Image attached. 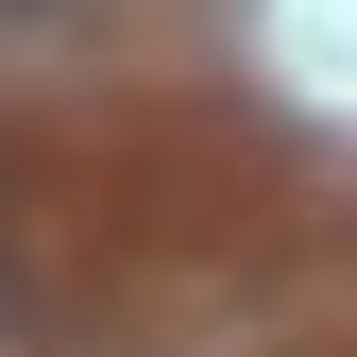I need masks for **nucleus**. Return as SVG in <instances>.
<instances>
[{
    "label": "nucleus",
    "mask_w": 357,
    "mask_h": 357,
    "mask_svg": "<svg viewBox=\"0 0 357 357\" xmlns=\"http://www.w3.org/2000/svg\"><path fill=\"white\" fill-rule=\"evenodd\" d=\"M17 17H68V0H0V34H17Z\"/></svg>",
    "instance_id": "1"
},
{
    "label": "nucleus",
    "mask_w": 357,
    "mask_h": 357,
    "mask_svg": "<svg viewBox=\"0 0 357 357\" xmlns=\"http://www.w3.org/2000/svg\"><path fill=\"white\" fill-rule=\"evenodd\" d=\"M0 340H17V289H0Z\"/></svg>",
    "instance_id": "2"
}]
</instances>
